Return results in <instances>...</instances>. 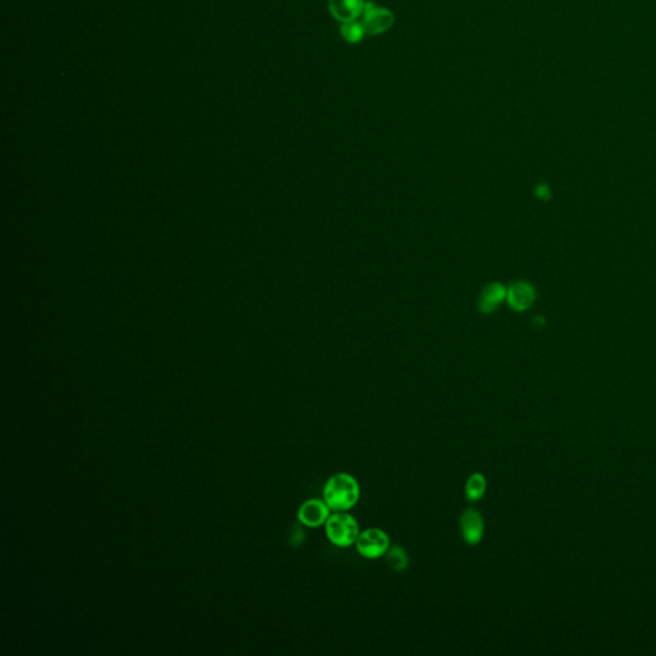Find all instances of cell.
<instances>
[{
	"mask_svg": "<svg viewBox=\"0 0 656 656\" xmlns=\"http://www.w3.org/2000/svg\"><path fill=\"white\" fill-rule=\"evenodd\" d=\"M360 487L355 477L340 472L323 486V500L332 512H349L359 501Z\"/></svg>",
	"mask_w": 656,
	"mask_h": 656,
	"instance_id": "1",
	"label": "cell"
},
{
	"mask_svg": "<svg viewBox=\"0 0 656 656\" xmlns=\"http://www.w3.org/2000/svg\"><path fill=\"white\" fill-rule=\"evenodd\" d=\"M325 531L331 544L337 547H350L355 545L359 536V524L348 512H335L325 524Z\"/></svg>",
	"mask_w": 656,
	"mask_h": 656,
	"instance_id": "2",
	"label": "cell"
},
{
	"mask_svg": "<svg viewBox=\"0 0 656 656\" xmlns=\"http://www.w3.org/2000/svg\"><path fill=\"white\" fill-rule=\"evenodd\" d=\"M357 551L360 556L375 560L386 555L390 549V537L386 532L380 528H367L361 531L355 542Z\"/></svg>",
	"mask_w": 656,
	"mask_h": 656,
	"instance_id": "3",
	"label": "cell"
},
{
	"mask_svg": "<svg viewBox=\"0 0 656 656\" xmlns=\"http://www.w3.org/2000/svg\"><path fill=\"white\" fill-rule=\"evenodd\" d=\"M394 22V16L390 10L381 8L373 4L372 1H367L366 7L361 13V27L366 35H377L386 32Z\"/></svg>",
	"mask_w": 656,
	"mask_h": 656,
	"instance_id": "4",
	"label": "cell"
},
{
	"mask_svg": "<svg viewBox=\"0 0 656 656\" xmlns=\"http://www.w3.org/2000/svg\"><path fill=\"white\" fill-rule=\"evenodd\" d=\"M331 512L332 510L323 499H309L303 502L297 510V519L309 528H318L326 524Z\"/></svg>",
	"mask_w": 656,
	"mask_h": 656,
	"instance_id": "5",
	"label": "cell"
},
{
	"mask_svg": "<svg viewBox=\"0 0 656 656\" xmlns=\"http://www.w3.org/2000/svg\"><path fill=\"white\" fill-rule=\"evenodd\" d=\"M461 537L470 546L478 545L484 535V519L479 510L465 509L461 516Z\"/></svg>",
	"mask_w": 656,
	"mask_h": 656,
	"instance_id": "6",
	"label": "cell"
},
{
	"mask_svg": "<svg viewBox=\"0 0 656 656\" xmlns=\"http://www.w3.org/2000/svg\"><path fill=\"white\" fill-rule=\"evenodd\" d=\"M366 3L364 0H328V7L341 24H349L361 16Z\"/></svg>",
	"mask_w": 656,
	"mask_h": 656,
	"instance_id": "7",
	"label": "cell"
},
{
	"mask_svg": "<svg viewBox=\"0 0 656 656\" xmlns=\"http://www.w3.org/2000/svg\"><path fill=\"white\" fill-rule=\"evenodd\" d=\"M507 297H508L509 304L512 305L514 309L523 311V309L531 305L535 294H533V290L528 283L518 282V283L510 288L508 294H507Z\"/></svg>",
	"mask_w": 656,
	"mask_h": 656,
	"instance_id": "8",
	"label": "cell"
},
{
	"mask_svg": "<svg viewBox=\"0 0 656 656\" xmlns=\"http://www.w3.org/2000/svg\"><path fill=\"white\" fill-rule=\"evenodd\" d=\"M486 490H487V479L482 473L476 472L468 477L465 487H464L465 498L468 499V501L476 502V501L481 500L486 493Z\"/></svg>",
	"mask_w": 656,
	"mask_h": 656,
	"instance_id": "9",
	"label": "cell"
},
{
	"mask_svg": "<svg viewBox=\"0 0 656 656\" xmlns=\"http://www.w3.org/2000/svg\"><path fill=\"white\" fill-rule=\"evenodd\" d=\"M508 291L504 286L499 283H492L487 290L484 291L482 299H481V309L484 313H490L496 308V305L500 303L504 297H507Z\"/></svg>",
	"mask_w": 656,
	"mask_h": 656,
	"instance_id": "10",
	"label": "cell"
},
{
	"mask_svg": "<svg viewBox=\"0 0 656 656\" xmlns=\"http://www.w3.org/2000/svg\"><path fill=\"white\" fill-rule=\"evenodd\" d=\"M386 558H387L389 565L395 572L400 573V572H404L408 568L409 559H408L405 550L401 546H398V545L396 546H390V549L386 553Z\"/></svg>",
	"mask_w": 656,
	"mask_h": 656,
	"instance_id": "11",
	"label": "cell"
},
{
	"mask_svg": "<svg viewBox=\"0 0 656 656\" xmlns=\"http://www.w3.org/2000/svg\"><path fill=\"white\" fill-rule=\"evenodd\" d=\"M341 35L348 43H359L360 40L364 38L366 32L363 30L361 24L357 22H349V24H343L341 26Z\"/></svg>",
	"mask_w": 656,
	"mask_h": 656,
	"instance_id": "12",
	"label": "cell"
},
{
	"mask_svg": "<svg viewBox=\"0 0 656 656\" xmlns=\"http://www.w3.org/2000/svg\"><path fill=\"white\" fill-rule=\"evenodd\" d=\"M537 195L541 197V199H547L549 197V188L546 186H539L537 188Z\"/></svg>",
	"mask_w": 656,
	"mask_h": 656,
	"instance_id": "13",
	"label": "cell"
}]
</instances>
